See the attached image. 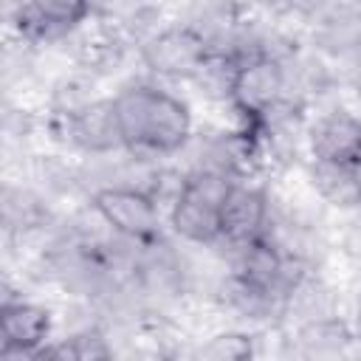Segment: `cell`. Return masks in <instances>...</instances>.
Masks as SVG:
<instances>
[{
  "label": "cell",
  "instance_id": "1",
  "mask_svg": "<svg viewBox=\"0 0 361 361\" xmlns=\"http://www.w3.org/2000/svg\"><path fill=\"white\" fill-rule=\"evenodd\" d=\"M124 149L135 158L161 164L175 158L192 141V113L186 102L152 82H135L116 96Z\"/></svg>",
  "mask_w": 361,
  "mask_h": 361
},
{
  "label": "cell",
  "instance_id": "2",
  "mask_svg": "<svg viewBox=\"0 0 361 361\" xmlns=\"http://www.w3.org/2000/svg\"><path fill=\"white\" fill-rule=\"evenodd\" d=\"M237 178L220 169L192 166L186 169L180 195L166 212L169 231L183 243L209 248L220 240V206Z\"/></svg>",
  "mask_w": 361,
  "mask_h": 361
},
{
  "label": "cell",
  "instance_id": "3",
  "mask_svg": "<svg viewBox=\"0 0 361 361\" xmlns=\"http://www.w3.org/2000/svg\"><path fill=\"white\" fill-rule=\"evenodd\" d=\"M54 130L62 135V141H68L71 147H76L90 158L113 155L124 149L121 121L113 96H93L79 110L65 116L54 113Z\"/></svg>",
  "mask_w": 361,
  "mask_h": 361
},
{
  "label": "cell",
  "instance_id": "4",
  "mask_svg": "<svg viewBox=\"0 0 361 361\" xmlns=\"http://www.w3.org/2000/svg\"><path fill=\"white\" fill-rule=\"evenodd\" d=\"M209 51V39L195 25L178 23L155 31L138 48V56L144 68L158 79H192Z\"/></svg>",
  "mask_w": 361,
  "mask_h": 361
},
{
  "label": "cell",
  "instance_id": "5",
  "mask_svg": "<svg viewBox=\"0 0 361 361\" xmlns=\"http://www.w3.org/2000/svg\"><path fill=\"white\" fill-rule=\"evenodd\" d=\"M90 203L99 209V214L107 220V226L127 240L149 243V240L161 237L164 212L155 203V197L141 189L104 186V189L90 192Z\"/></svg>",
  "mask_w": 361,
  "mask_h": 361
},
{
  "label": "cell",
  "instance_id": "6",
  "mask_svg": "<svg viewBox=\"0 0 361 361\" xmlns=\"http://www.w3.org/2000/svg\"><path fill=\"white\" fill-rule=\"evenodd\" d=\"M285 87H288L285 62L276 56H257L237 68L228 102L251 124L285 99Z\"/></svg>",
  "mask_w": 361,
  "mask_h": 361
},
{
  "label": "cell",
  "instance_id": "7",
  "mask_svg": "<svg viewBox=\"0 0 361 361\" xmlns=\"http://www.w3.org/2000/svg\"><path fill=\"white\" fill-rule=\"evenodd\" d=\"M51 310L28 299H3L0 307V358H37L51 338Z\"/></svg>",
  "mask_w": 361,
  "mask_h": 361
},
{
  "label": "cell",
  "instance_id": "8",
  "mask_svg": "<svg viewBox=\"0 0 361 361\" xmlns=\"http://www.w3.org/2000/svg\"><path fill=\"white\" fill-rule=\"evenodd\" d=\"M271 217V197L262 186L237 178L220 206V240L217 245L234 248L265 234Z\"/></svg>",
  "mask_w": 361,
  "mask_h": 361
},
{
  "label": "cell",
  "instance_id": "9",
  "mask_svg": "<svg viewBox=\"0 0 361 361\" xmlns=\"http://www.w3.org/2000/svg\"><path fill=\"white\" fill-rule=\"evenodd\" d=\"M310 161H347L361 149V116L347 107H333L305 130Z\"/></svg>",
  "mask_w": 361,
  "mask_h": 361
},
{
  "label": "cell",
  "instance_id": "10",
  "mask_svg": "<svg viewBox=\"0 0 361 361\" xmlns=\"http://www.w3.org/2000/svg\"><path fill=\"white\" fill-rule=\"evenodd\" d=\"M307 175H310L316 195L327 206H333L338 212L361 209V178H358L353 158H347V161H310Z\"/></svg>",
  "mask_w": 361,
  "mask_h": 361
},
{
  "label": "cell",
  "instance_id": "11",
  "mask_svg": "<svg viewBox=\"0 0 361 361\" xmlns=\"http://www.w3.org/2000/svg\"><path fill=\"white\" fill-rule=\"evenodd\" d=\"M220 302L226 310H231L237 319L251 322V324H262L271 319H279L285 310V299L274 290L257 288L234 274L226 276L223 288H220Z\"/></svg>",
  "mask_w": 361,
  "mask_h": 361
},
{
  "label": "cell",
  "instance_id": "12",
  "mask_svg": "<svg viewBox=\"0 0 361 361\" xmlns=\"http://www.w3.org/2000/svg\"><path fill=\"white\" fill-rule=\"evenodd\" d=\"M293 338H296L302 355H338L355 336L338 316H324V319L299 324Z\"/></svg>",
  "mask_w": 361,
  "mask_h": 361
},
{
  "label": "cell",
  "instance_id": "13",
  "mask_svg": "<svg viewBox=\"0 0 361 361\" xmlns=\"http://www.w3.org/2000/svg\"><path fill=\"white\" fill-rule=\"evenodd\" d=\"M48 220V206L31 189L8 186L3 195V226L8 234H25L42 228Z\"/></svg>",
  "mask_w": 361,
  "mask_h": 361
},
{
  "label": "cell",
  "instance_id": "14",
  "mask_svg": "<svg viewBox=\"0 0 361 361\" xmlns=\"http://www.w3.org/2000/svg\"><path fill=\"white\" fill-rule=\"evenodd\" d=\"M254 341L257 336L245 330H223L214 333L206 344L197 347V358L206 361H245L254 355Z\"/></svg>",
  "mask_w": 361,
  "mask_h": 361
},
{
  "label": "cell",
  "instance_id": "15",
  "mask_svg": "<svg viewBox=\"0 0 361 361\" xmlns=\"http://www.w3.org/2000/svg\"><path fill=\"white\" fill-rule=\"evenodd\" d=\"M31 6L62 34L79 28L93 14V0H31Z\"/></svg>",
  "mask_w": 361,
  "mask_h": 361
},
{
  "label": "cell",
  "instance_id": "16",
  "mask_svg": "<svg viewBox=\"0 0 361 361\" xmlns=\"http://www.w3.org/2000/svg\"><path fill=\"white\" fill-rule=\"evenodd\" d=\"M268 6L276 14H288V17H313L316 8L322 6V0H268Z\"/></svg>",
  "mask_w": 361,
  "mask_h": 361
},
{
  "label": "cell",
  "instance_id": "17",
  "mask_svg": "<svg viewBox=\"0 0 361 361\" xmlns=\"http://www.w3.org/2000/svg\"><path fill=\"white\" fill-rule=\"evenodd\" d=\"M358 324H361V296H358Z\"/></svg>",
  "mask_w": 361,
  "mask_h": 361
},
{
  "label": "cell",
  "instance_id": "18",
  "mask_svg": "<svg viewBox=\"0 0 361 361\" xmlns=\"http://www.w3.org/2000/svg\"><path fill=\"white\" fill-rule=\"evenodd\" d=\"M355 59H358V62H361V42H358V54H355Z\"/></svg>",
  "mask_w": 361,
  "mask_h": 361
}]
</instances>
